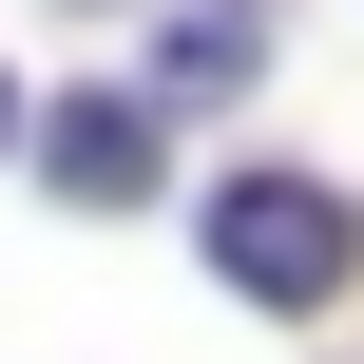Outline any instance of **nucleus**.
<instances>
[{"mask_svg":"<svg viewBox=\"0 0 364 364\" xmlns=\"http://www.w3.org/2000/svg\"><path fill=\"white\" fill-rule=\"evenodd\" d=\"M38 173H58L77 211H134V192H154V96H58Z\"/></svg>","mask_w":364,"mask_h":364,"instance_id":"2","label":"nucleus"},{"mask_svg":"<svg viewBox=\"0 0 364 364\" xmlns=\"http://www.w3.org/2000/svg\"><path fill=\"white\" fill-rule=\"evenodd\" d=\"M0 134H19V96H0Z\"/></svg>","mask_w":364,"mask_h":364,"instance_id":"3","label":"nucleus"},{"mask_svg":"<svg viewBox=\"0 0 364 364\" xmlns=\"http://www.w3.org/2000/svg\"><path fill=\"white\" fill-rule=\"evenodd\" d=\"M211 269H230L250 307H326L364 269V211L307 192V173H230V192H211Z\"/></svg>","mask_w":364,"mask_h":364,"instance_id":"1","label":"nucleus"}]
</instances>
